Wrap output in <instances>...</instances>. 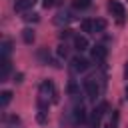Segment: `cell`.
I'll return each mask as SVG.
<instances>
[{
    "instance_id": "cell-1",
    "label": "cell",
    "mask_w": 128,
    "mask_h": 128,
    "mask_svg": "<svg viewBox=\"0 0 128 128\" xmlns=\"http://www.w3.org/2000/svg\"><path fill=\"white\" fill-rule=\"evenodd\" d=\"M38 96H42V98H46L50 102H56L58 100V90H56L54 82L52 80H42L40 86H38Z\"/></svg>"
},
{
    "instance_id": "cell-2",
    "label": "cell",
    "mask_w": 128,
    "mask_h": 128,
    "mask_svg": "<svg viewBox=\"0 0 128 128\" xmlns=\"http://www.w3.org/2000/svg\"><path fill=\"white\" fill-rule=\"evenodd\" d=\"M82 88H84V92L88 94V98L90 100H96L98 96H100V82H98V78L96 76H88L84 82H82Z\"/></svg>"
},
{
    "instance_id": "cell-3",
    "label": "cell",
    "mask_w": 128,
    "mask_h": 128,
    "mask_svg": "<svg viewBox=\"0 0 128 128\" xmlns=\"http://www.w3.org/2000/svg\"><path fill=\"white\" fill-rule=\"evenodd\" d=\"M106 8H108V12L112 14V18H114L118 24H124V20H126V10H124V6H122L118 0H108Z\"/></svg>"
},
{
    "instance_id": "cell-4",
    "label": "cell",
    "mask_w": 128,
    "mask_h": 128,
    "mask_svg": "<svg viewBox=\"0 0 128 128\" xmlns=\"http://www.w3.org/2000/svg\"><path fill=\"white\" fill-rule=\"evenodd\" d=\"M90 68V62L84 58V56H72L70 58V70L74 72V74H82V72H86Z\"/></svg>"
},
{
    "instance_id": "cell-5",
    "label": "cell",
    "mask_w": 128,
    "mask_h": 128,
    "mask_svg": "<svg viewBox=\"0 0 128 128\" xmlns=\"http://www.w3.org/2000/svg\"><path fill=\"white\" fill-rule=\"evenodd\" d=\"M106 110H108V104H106V102H100V104L92 110V114H90V126H92V128H98V124H100V120L104 118Z\"/></svg>"
},
{
    "instance_id": "cell-6",
    "label": "cell",
    "mask_w": 128,
    "mask_h": 128,
    "mask_svg": "<svg viewBox=\"0 0 128 128\" xmlns=\"http://www.w3.org/2000/svg\"><path fill=\"white\" fill-rule=\"evenodd\" d=\"M90 54H92V60H94V62L104 64V60H106V56H108V48H106L104 44H94V46L90 48Z\"/></svg>"
},
{
    "instance_id": "cell-7",
    "label": "cell",
    "mask_w": 128,
    "mask_h": 128,
    "mask_svg": "<svg viewBox=\"0 0 128 128\" xmlns=\"http://www.w3.org/2000/svg\"><path fill=\"white\" fill-rule=\"evenodd\" d=\"M48 102H50V100H46V98L38 96V102H36V106H38L36 120H38L40 124H46V120H48Z\"/></svg>"
},
{
    "instance_id": "cell-8",
    "label": "cell",
    "mask_w": 128,
    "mask_h": 128,
    "mask_svg": "<svg viewBox=\"0 0 128 128\" xmlns=\"http://www.w3.org/2000/svg\"><path fill=\"white\" fill-rule=\"evenodd\" d=\"M10 70H12L10 58H0V82H6V80H8Z\"/></svg>"
},
{
    "instance_id": "cell-9",
    "label": "cell",
    "mask_w": 128,
    "mask_h": 128,
    "mask_svg": "<svg viewBox=\"0 0 128 128\" xmlns=\"http://www.w3.org/2000/svg\"><path fill=\"white\" fill-rule=\"evenodd\" d=\"M72 40H74V50H78V52H84V50H88V48H90V42H88V38H86V36L76 34Z\"/></svg>"
},
{
    "instance_id": "cell-10",
    "label": "cell",
    "mask_w": 128,
    "mask_h": 128,
    "mask_svg": "<svg viewBox=\"0 0 128 128\" xmlns=\"http://www.w3.org/2000/svg\"><path fill=\"white\" fill-rule=\"evenodd\" d=\"M72 118H74V122L76 124H82V122H86L88 120V114H86V108L80 104V106H76L74 110H72Z\"/></svg>"
},
{
    "instance_id": "cell-11",
    "label": "cell",
    "mask_w": 128,
    "mask_h": 128,
    "mask_svg": "<svg viewBox=\"0 0 128 128\" xmlns=\"http://www.w3.org/2000/svg\"><path fill=\"white\" fill-rule=\"evenodd\" d=\"M66 92H68V96H80V84H78V80L70 78L68 86H66Z\"/></svg>"
},
{
    "instance_id": "cell-12",
    "label": "cell",
    "mask_w": 128,
    "mask_h": 128,
    "mask_svg": "<svg viewBox=\"0 0 128 128\" xmlns=\"http://www.w3.org/2000/svg\"><path fill=\"white\" fill-rule=\"evenodd\" d=\"M34 6V0H16L14 2V10L16 12H26Z\"/></svg>"
},
{
    "instance_id": "cell-13",
    "label": "cell",
    "mask_w": 128,
    "mask_h": 128,
    "mask_svg": "<svg viewBox=\"0 0 128 128\" xmlns=\"http://www.w3.org/2000/svg\"><path fill=\"white\" fill-rule=\"evenodd\" d=\"M80 28H82V32H86V34H96V28H94V20H92V18H84V20L80 22Z\"/></svg>"
},
{
    "instance_id": "cell-14",
    "label": "cell",
    "mask_w": 128,
    "mask_h": 128,
    "mask_svg": "<svg viewBox=\"0 0 128 128\" xmlns=\"http://www.w3.org/2000/svg\"><path fill=\"white\" fill-rule=\"evenodd\" d=\"M70 20H72V14H70V12H66V10L58 12V14H56V18H54V22H56V24H60V26H62V24H68Z\"/></svg>"
},
{
    "instance_id": "cell-15",
    "label": "cell",
    "mask_w": 128,
    "mask_h": 128,
    "mask_svg": "<svg viewBox=\"0 0 128 128\" xmlns=\"http://www.w3.org/2000/svg\"><path fill=\"white\" fill-rule=\"evenodd\" d=\"M10 52H12V42H10V40H4V42L0 44V58H8Z\"/></svg>"
},
{
    "instance_id": "cell-16",
    "label": "cell",
    "mask_w": 128,
    "mask_h": 128,
    "mask_svg": "<svg viewBox=\"0 0 128 128\" xmlns=\"http://www.w3.org/2000/svg\"><path fill=\"white\" fill-rule=\"evenodd\" d=\"M12 96H14V94H12L10 90H4V92L0 94V108H6V106L12 102Z\"/></svg>"
},
{
    "instance_id": "cell-17",
    "label": "cell",
    "mask_w": 128,
    "mask_h": 128,
    "mask_svg": "<svg viewBox=\"0 0 128 128\" xmlns=\"http://www.w3.org/2000/svg\"><path fill=\"white\" fill-rule=\"evenodd\" d=\"M34 38H36V34H34L32 28H24V30H22V40H24L26 44H32Z\"/></svg>"
},
{
    "instance_id": "cell-18",
    "label": "cell",
    "mask_w": 128,
    "mask_h": 128,
    "mask_svg": "<svg viewBox=\"0 0 128 128\" xmlns=\"http://www.w3.org/2000/svg\"><path fill=\"white\" fill-rule=\"evenodd\" d=\"M36 56H38V58H40L42 62H46V64H48V62H52V66H56V64H54V60H52V56L48 54V50H44V48H40Z\"/></svg>"
},
{
    "instance_id": "cell-19",
    "label": "cell",
    "mask_w": 128,
    "mask_h": 128,
    "mask_svg": "<svg viewBox=\"0 0 128 128\" xmlns=\"http://www.w3.org/2000/svg\"><path fill=\"white\" fill-rule=\"evenodd\" d=\"M118 120H120L118 110H112V118H110V122H108V126H106V128H118Z\"/></svg>"
},
{
    "instance_id": "cell-20",
    "label": "cell",
    "mask_w": 128,
    "mask_h": 128,
    "mask_svg": "<svg viewBox=\"0 0 128 128\" xmlns=\"http://www.w3.org/2000/svg\"><path fill=\"white\" fill-rule=\"evenodd\" d=\"M94 28H96V34H98V32H104V30H106V20H104V18H96V20H94Z\"/></svg>"
},
{
    "instance_id": "cell-21",
    "label": "cell",
    "mask_w": 128,
    "mask_h": 128,
    "mask_svg": "<svg viewBox=\"0 0 128 128\" xmlns=\"http://www.w3.org/2000/svg\"><path fill=\"white\" fill-rule=\"evenodd\" d=\"M26 22H38L40 20V16L36 14V12H24V16H22Z\"/></svg>"
},
{
    "instance_id": "cell-22",
    "label": "cell",
    "mask_w": 128,
    "mask_h": 128,
    "mask_svg": "<svg viewBox=\"0 0 128 128\" xmlns=\"http://www.w3.org/2000/svg\"><path fill=\"white\" fill-rule=\"evenodd\" d=\"M90 2H92V0H74V8H78V10H86V8L90 6Z\"/></svg>"
},
{
    "instance_id": "cell-23",
    "label": "cell",
    "mask_w": 128,
    "mask_h": 128,
    "mask_svg": "<svg viewBox=\"0 0 128 128\" xmlns=\"http://www.w3.org/2000/svg\"><path fill=\"white\" fill-rule=\"evenodd\" d=\"M58 56L60 58H68V46L66 44H60L58 46Z\"/></svg>"
},
{
    "instance_id": "cell-24",
    "label": "cell",
    "mask_w": 128,
    "mask_h": 128,
    "mask_svg": "<svg viewBox=\"0 0 128 128\" xmlns=\"http://www.w3.org/2000/svg\"><path fill=\"white\" fill-rule=\"evenodd\" d=\"M4 120H6L8 124H18V122H20V118H18L16 114H8V116H6Z\"/></svg>"
},
{
    "instance_id": "cell-25",
    "label": "cell",
    "mask_w": 128,
    "mask_h": 128,
    "mask_svg": "<svg viewBox=\"0 0 128 128\" xmlns=\"http://www.w3.org/2000/svg\"><path fill=\"white\" fill-rule=\"evenodd\" d=\"M70 36H76V34H72V30H62V32H60V38H62V40H66V38H70Z\"/></svg>"
},
{
    "instance_id": "cell-26",
    "label": "cell",
    "mask_w": 128,
    "mask_h": 128,
    "mask_svg": "<svg viewBox=\"0 0 128 128\" xmlns=\"http://www.w3.org/2000/svg\"><path fill=\"white\" fill-rule=\"evenodd\" d=\"M54 4H56V0H42V6L44 8H52Z\"/></svg>"
},
{
    "instance_id": "cell-27",
    "label": "cell",
    "mask_w": 128,
    "mask_h": 128,
    "mask_svg": "<svg viewBox=\"0 0 128 128\" xmlns=\"http://www.w3.org/2000/svg\"><path fill=\"white\" fill-rule=\"evenodd\" d=\"M22 78H24V74H16V76H14V82H18V84H20V82H22Z\"/></svg>"
},
{
    "instance_id": "cell-28",
    "label": "cell",
    "mask_w": 128,
    "mask_h": 128,
    "mask_svg": "<svg viewBox=\"0 0 128 128\" xmlns=\"http://www.w3.org/2000/svg\"><path fill=\"white\" fill-rule=\"evenodd\" d=\"M124 78H126V80H128V64H126V66H124Z\"/></svg>"
},
{
    "instance_id": "cell-29",
    "label": "cell",
    "mask_w": 128,
    "mask_h": 128,
    "mask_svg": "<svg viewBox=\"0 0 128 128\" xmlns=\"http://www.w3.org/2000/svg\"><path fill=\"white\" fill-rule=\"evenodd\" d=\"M124 92H126V100H128V86H126V90H124Z\"/></svg>"
}]
</instances>
